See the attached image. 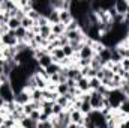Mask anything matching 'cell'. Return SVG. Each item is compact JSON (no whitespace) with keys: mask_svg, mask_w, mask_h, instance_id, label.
Returning <instances> with one entry per match:
<instances>
[{"mask_svg":"<svg viewBox=\"0 0 129 128\" xmlns=\"http://www.w3.org/2000/svg\"><path fill=\"white\" fill-rule=\"evenodd\" d=\"M63 48V53H64V57H74L75 56V53H74V50H72V47L68 44V45H64L62 47Z\"/></svg>","mask_w":129,"mask_h":128,"instance_id":"f546056e","label":"cell"},{"mask_svg":"<svg viewBox=\"0 0 129 128\" xmlns=\"http://www.w3.org/2000/svg\"><path fill=\"white\" fill-rule=\"evenodd\" d=\"M60 69H62V66H60L59 63H51L47 69H45V71H47V74L51 77V75H54V74H59V71H60Z\"/></svg>","mask_w":129,"mask_h":128,"instance_id":"d4e9b609","label":"cell"},{"mask_svg":"<svg viewBox=\"0 0 129 128\" xmlns=\"http://www.w3.org/2000/svg\"><path fill=\"white\" fill-rule=\"evenodd\" d=\"M39 35H41V38H44V39H47V41H48V38L51 36V26L48 24V26H44V27H41Z\"/></svg>","mask_w":129,"mask_h":128,"instance_id":"4316f807","label":"cell"},{"mask_svg":"<svg viewBox=\"0 0 129 128\" xmlns=\"http://www.w3.org/2000/svg\"><path fill=\"white\" fill-rule=\"evenodd\" d=\"M69 115H71V122H74V124H77V125H80V127H83L84 125V121H86V116L80 112V110H71L69 112Z\"/></svg>","mask_w":129,"mask_h":128,"instance_id":"ba28073f","label":"cell"},{"mask_svg":"<svg viewBox=\"0 0 129 128\" xmlns=\"http://www.w3.org/2000/svg\"><path fill=\"white\" fill-rule=\"evenodd\" d=\"M89 83H90V92H92V91H95V92H96L98 89L102 86V81H101L99 78H96V77H95V78H90V80H89Z\"/></svg>","mask_w":129,"mask_h":128,"instance_id":"83f0119b","label":"cell"},{"mask_svg":"<svg viewBox=\"0 0 129 128\" xmlns=\"http://www.w3.org/2000/svg\"><path fill=\"white\" fill-rule=\"evenodd\" d=\"M78 29H80V24H78V21H77V20L71 21V23L66 26V32H72V30H78Z\"/></svg>","mask_w":129,"mask_h":128,"instance_id":"4dcf8cb0","label":"cell"},{"mask_svg":"<svg viewBox=\"0 0 129 128\" xmlns=\"http://www.w3.org/2000/svg\"><path fill=\"white\" fill-rule=\"evenodd\" d=\"M47 20H48L50 26H53V24H57V23H60V21H59V11H56V9H53V8H51L50 14L47 15Z\"/></svg>","mask_w":129,"mask_h":128,"instance_id":"e0dca14e","label":"cell"},{"mask_svg":"<svg viewBox=\"0 0 129 128\" xmlns=\"http://www.w3.org/2000/svg\"><path fill=\"white\" fill-rule=\"evenodd\" d=\"M5 105H6V101L0 96V110H2V109H5Z\"/></svg>","mask_w":129,"mask_h":128,"instance_id":"60d3db41","label":"cell"},{"mask_svg":"<svg viewBox=\"0 0 129 128\" xmlns=\"http://www.w3.org/2000/svg\"><path fill=\"white\" fill-rule=\"evenodd\" d=\"M87 118L93 122V125L96 128H108L107 127V119H105V116H104L99 110H93L90 115H87Z\"/></svg>","mask_w":129,"mask_h":128,"instance_id":"7a4b0ae2","label":"cell"},{"mask_svg":"<svg viewBox=\"0 0 129 128\" xmlns=\"http://www.w3.org/2000/svg\"><path fill=\"white\" fill-rule=\"evenodd\" d=\"M117 128H129V118H126L125 121H122L120 124H119V127Z\"/></svg>","mask_w":129,"mask_h":128,"instance_id":"f35d334b","label":"cell"},{"mask_svg":"<svg viewBox=\"0 0 129 128\" xmlns=\"http://www.w3.org/2000/svg\"><path fill=\"white\" fill-rule=\"evenodd\" d=\"M14 35H15V38L18 39V44H20V42H24L26 35H27V30H26V29H23V27H20V29H17V30L14 32Z\"/></svg>","mask_w":129,"mask_h":128,"instance_id":"cb8c5ba5","label":"cell"},{"mask_svg":"<svg viewBox=\"0 0 129 128\" xmlns=\"http://www.w3.org/2000/svg\"><path fill=\"white\" fill-rule=\"evenodd\" d=\"M0 96L6 101V102H14V98H15V92L11 86V83H5V84H0Z\"/></svg>","mask_w":129,"mask_h":128,"instance_id":"3957f363","label":"cell"},{"mask_svg":"<svg viewBox=\"0 0 129 128\" xmlns=\"http://www.w3.org/2000/svg\"><path fill=\"white\" fill-rule=\"evenodd\" d=\"M33 110H36V109H35V104H33L32 101H30L29 104L23 105V113H24V116H27V118L30 116V113H32Z\"/></svg>","mask_w":129,"mask_h":128,"instance_id":"f1b7e54d","label":"cell"},{"mask_svg":"<svg viewBox=\"0 0 129 128\" xmlns=\"http://www.w3.org/2000/svg\"><path fill=\"white\" fill-rule=\"evenodd\" d=\"M0 44H2V47H17L18 45V39L15 38L12 30H9L8 33H5L0 38Z\"/></svg>","mask_w":129,"mask_h":128,"instance_id":"277c9868","label":"cell"},{"mask_svg":"<svg viewBox=\"0 0 129 128\" xmlns=\"http://www.w3.org/2000/svg\"><path fill=\"white\" fill-rule=\"evenodd\" d=\"M20 27H21V21H20L18 18H15V17L9 18V21H8V29H9V30L15 32V30L20 29Z\"/></svg>","mask_w":129,"mask_h":128,"instance_id":"ac0fdd59","label":"cell"},{"mask_svg":"<svg viewBox=\"0 0 129 128\" xmlns=\"http://www.w3.org/2000/svg\"><path fill=\"white\" fill-rule=\"evenodd\" d=\"M33 26H35V21H33V20H30L27 15H26V17L21 20V27H23V29H26V30H30Z\"/></svg>","mask_w":129,"mask_h":128,"instance_id":"484cf974","label":"cell"},{"mask_svg":"<svg viewBox=\"0 0 129 128\" xmlns=\"http://www.w3.org/2000/svg\"><path fill=\"white\" fill-rule=\"evenodd\" d=\"M51 33L56 35V36H62L66 33V26L62 23H57V24H53L51 26Z\"/></svg>","mask_w":129,"mask_h":128,"instance_id":"2e32d148","label":"cell"},{"mask_svg":"<svg viewBox=\"0 0 129 128\" xmlns=\"http://www.w3.org/2000/svg\"><path fill=\"white\" fill-rule=\"evenodd\" d=\"M30 101H32V99H30V92H29V91L23 89V91H20V92H15L14 102H15L17 105H26V104H29Z\"/></svg>","mask_w":129,"mask_h":128,"instance_id":"5b68a950","label":"cell"},{"mask_svg":"<svg viewBox=\"0 0 129 128\" xmlns=\"http://www.w3.org/2000/svg\"><path fill=\"white\" fill-rule=\"evenodd\" d=\"M51 63H54V62H53L51 54H48V53H47V54H44V56H41V57L38 59V65H39L41 68H44V69H47Z\"/></svg>","mask_w":129,"mask_h":128,"instance_id":"7c38bea8","label":"cell"},{"mask_svg":"<svg viewBox=\"0 0 129 128\" xmlns=\"http://www.w3.org/2000/svg\"><path fill=\"white\" fill-rule=\"evenodd\" d=\"M8 32H9L8 26H6V24H0V38H2L5 33H8Z\"/></svg>","mask_w":129,"mask_h":128,"instance_id":"74e56055","label":"cell"},{"mask_svg":"<svg viewBox=\"0 0 129 128\" xmlns=\"http://www.w3.org/2000/svg\"><path fill=\"white\" fill-rule=\"evenodd\" d=\"M30 99L33 102H42L44 101V95H42V91L41 89H35L30 92Z\"/></svg>","mask_w":129,"mask_h":128,"instance_id":"44dd1931","label":"cell"},{"mask_svg":"<svg viewBox=\"0 0 129 128\" xmlns=\"http://www.w3.org/2000/svg\"><path fill=\"white\" fill-rule=\"evenodd\" d=\"M93 45V44H92ZM90 44H84L83 45V48L80 50V53L77 54L78 56V59H92L93 56H95V51H93V47H92Z\"/></svg>","mask_w":129,"mask_h":128,"instance_id":"52a82bcc","label":"cell"},{"mask_svg":"<svg viewBox=\"0 0 129 128\" xmlns=\"http://www.w3.org/2000/svg\"><path fill=\"white\" fill-rule=\"evenodd\" d=\"M56 94L59 96H64L69 94V86L66 84V83H59L57 86H56Z\"/></svg>","mask_w":129,"mask_h":128,"instance_id":"d6986e66","label":"cell"},{"mask_svg":"<svg viewBox=\"0 0 129 128\" xmlns=\"http://www.w3.org/2000/svg\"><path fill=\"white\" fill-rule=\"evenodd\" d=\"M17 125V122L11 118V116H8L6 119H5V124H3V128H14Z\"/></svg>","mask_w":129,"mask_h":128,"instance_id":"d6a6232c","label":"cell"},{"mask_svg":"<svg viewBox=\"0 0 129 128\" xmlns=\"http://www.w3.org/2000/svg\"><path fill=\"white\" fill-rule=\"evenodd\" d=\"M33 78L36 81V88L41 89V91H45L48 88V80H45L44 77H41L39 74H33Z\"/></svg>","mask_w":129,"mask_h":128,"instance_id":"4fadbf2b","label":"cell"},{"mask_svg":"<svg viewBox=\"0 0 129 128\" xmlns=\"http://www.w3.org/2000/svg\"><path fill=\"white\" fill-rule=\"evenodd\" d=\"M59 21L64 26H68L71 21H74V17H72L71 11H60L59 12Z\"/></svg>","mask_w":129,"mask_h":128,"instance_id":"8fae6325","label":"cell"},{"mask_svg":"<svg viewBox=\"0 0 129 128\" xmlns=\"http://www.w3.org/2000/svg\"><path fill=\"white\" fill-rule=\"evenodd\" d=\"M120 65H122V68H123L125 71L129 72V59H122V60H120Z\"/></svg>","mask_w":129,"mask_h":128,"instance_id":"8d00e7d4","label":"cell"},{"mask_svg":"<svg viewBox=\"0 0 129 128\" xmlns=\"http://www.w3.org/2000/svg\"><path fill=\"white\" fill-rule=\"evenodd\" d=\"M68 128H80V125H77V124H74V122H71V124L68 125Z\"/></svg>","mask_w":129,"mask_h":128,"instance_id":"b9f144b4","label":"cell"},{"mask_svg":"<svg viewBox=\"0 0 129 128\" xmlns=\"http://www.w3.org/2000/svg\"><path fill=\"white\" fill-rule=\"evenodd\" d=\"M50 54H51V57H53V62H54V63H60V62L64 59L63 48H56V50H53Z\"/></svg>","mask_w":129,"mask_h":128,"instance_id":"5bb4252c","label":"cell"},{"mask_svg":"<svg viewBox=\"0 0 129 128\" xmlns=\"http://www.w3.org/2000/svg\"><path fill=\"white\" fill-rule=\"evenodd\" d=\"M90 68H93L95 71H99V69H102V68H104V63H102V60H101V57H99L98 54H95V56L92 57Z\"/></svg>","mask_w":129,"mask_h":128,"instance_id":"ffe728a7","label":"cell"},{"mask_svg":"<svg viewBox=\"0 0 129 128\" xmlns=\"http://www.w3.org/2000/svg\"><path fill=\"white\" fill-rule=\"evenodd\" d=\"M5 119H6V118H5V116H2V115H0V125H3V124H5Z\"/></svg>","mask_w":129,"mask_h":128,"instance_id":"7bdbcfd3","label":"cell"},{"mask_svg":"<svg viewBox=\"0 0 129 128\" xmlns=\"http://www.w3.org/2000/svg\"><path fill=\"white\" fill-rule=\"evenodd\" d=\"M123 116H126V118H129V98H126L120 105H119V109H117Z\"/></svg>","mask_w":129,"mask_h":128,"instance_id":"603a6c76","label":"cell"},{"mask_svg":"<svg viewBox=\"0 0 129 128\" xmlns=\"http://www.w3.org/2000/svg\"><path fill=\"white\" fill-rule=\"evenodd\" d=\"M80 112H81L84 116L90 115V113L93 112V109H92V105H90V101H83V102H81V107H80Z\"/></svg>","mask_w":129,"mask_h":128,"instance_id":"7402d4cb","label":"cell"},{"mask_svg":"<svg viewBox=\"0 0 129 128\" xmlns=\"http://www.w3.org/2000/svg\"><path fill=\"white\" fill-rule=\"evenodd\" d=\"M107 98H108V101H110V104H111V109H113V110H117V109H119V105H120V104L128 98V96L125 95L120 89H113V91H110V92H108Z\"/></svg>","mask_w":129,"mask_h":128,"instance_id":"6da1fadb","label":"cell"},{"mask_svg":"<svg viewBox=\"0 0 129 128\" xmlns=\"http://www.w3.org/2000/svg\"><path fill=\"white\" fill-rule=\"evenodd\" d=\"M27 17H29V18H30V20H33V21H35V23H36V21H38V20H39V18H41V17H42V15H41V14H39V12H36V11H30V12H29V14H27Z\"/></svg>","mask_w":129,"mask_h":128,"instance_id":"e575fe53","label":"cell"},{"mask_svg":"<svg viewBox=\"0 0 129 128\" xmlns=\"http://www.w3.org/2000/svg\"><path fill=\"white\" fill-rule=\"evenodd\" d=\"M30 119H32L35 124H38L39 121H41V110H33L32 113H30V116H29Z\"/></svg>","mask_w":129,"mask_h":128,"instance_id":"1f68e13d","label":"cell"},{"mask_svg":"<svg viewBox=\"0 0 129 128\" xmlns=\"http://www.w3.org/2000/svg\"><path fill=\"white\" fill-rule=\"evenodd\" d=\"M36 128H54L51 121H42V122H38L36 124Z\"/></svg>","mask_w":129,"mask_h":128,"instance_id":"d590c367","label":"cell"},{"mask_svg":"<svg viewBox=\"0 0 129 128\" xmlns=\"http://www.w3.org/2000/svg\"><path fill=\"white\" fill-rule=\"evenodd\" d=\"M77 89L81 92V94H90V83H89V78L83 77L77 81Z\"/></svg>","mask_w":129,"mask_h":128,"instance_id":"30bf717a","label":"cell"},{"mask_svg":"<svg viewBox=\"0 0 129 128\" xmlns=\"http://www.w3.org/2000/svg\"><path fill=\"white\" fill-rule=\"evenodd\" d=\"M64 109L63 107H60L57 102H54V105H53V116H59L60 113H63Z\"/></svg>","mask_w":129,"mask_h":128,"instance_id":"836d02e7","label":"cell"},{"mask_svg":"<svg viewBox=\"0 0 129 128\" xmlns=\"http://www.w3.org/2000/svg\"><path fill=\"white\" fill-rule=\"evenodd\" d=\"M99 57H101V60H102V63H104V66L108 63V62H111V48H104L99 54H98Z\"/></svg>","mask_w":129,"mask_h":128,"instance_id":"9a60e30c","label":"cell"},{"mask_svg":"<svg viewBox=\"0 0 129 128\" xmlns=\"http://www.w3.org/2000/svg\"><path fill=\"white\" fill-rule=\"evenodd\" d=\"M102 101H104V96L101 94H98L95 91L90 92V105L93 110H99V112L102 110Z\"/></svg>","mask_w":129,"mask_h":128,"instance_id":"8992f818","label":"cell"},{"mask_svg":"<svg viewBox=\"0 0 129 128\" xmlns=\"http://www.w3.org/2000/svg\"><path fill=\"white\" fill-rule=\"evenodd\" d=\"M5 62H6V60H5L3 57H0V75L3 74V69H5Z\"/></svg>","mask_w":129,"mask_h":128,"instance_id":"ab89813d","label":"cell"},{"mask_svg":"<svg viewBox=\"0 0 129 128\" xmlns=\"http://www.w3.org/2000/svg\"><path fill=\"white\" fill-rule=\"evenodd\" d=\"M114 9H116L117 14L126 15V12H128V9H129L128 0H116V2H114Z\"/></svg>","mask_w":129,"mask_h":128,"instance_id":"9c48e42d","label":"cell"}]
</instances>
